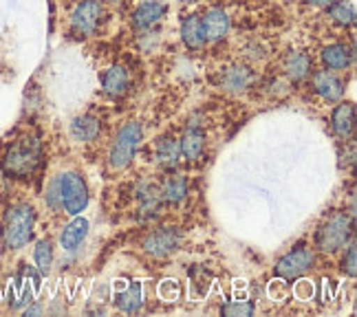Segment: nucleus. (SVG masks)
Masks as SVG:
<instances>
[{
  "instance_id": "obj_32",
  "label": "nucleus",
  "mask_w": 357,
  "mask_h": 317,
  "mask_svg": "<svg viewBox=\"0 0 357 317\" xmlns=\"http://www.w3.org/2000/svg\"><path fill=\"white\" fill-rule=\"evenodd\" d=\"M315 293V284L307 278V275H302V278L294 280V286H291V295L300 302H307L311 300Z\"/></svg>"
},
{
  "instance_id": "obj_16",
  "label": "nucleus",
  "mask_w": 357,
  "mask_h": 317,
  "mask_svg": "<svg viewBox=\"0 0 357 317\" xmlns=\"http://www.w3.org/2000/svg\"><path fill=\"white\" fill-rule=\"evenodd\" d=\"M130 91V71L123 64L115 62L104 68L102 73V93L108 100H123Z\"/></svg>"
},
{
  "instance_id": "obj_5",
  "label": "nucleus",
  "mask_w": 357,
  "mask_h": 317,
  "mask_svg": "<svg viewBox=\"0 0 357 317\" xmlns=\"http://www.w3.org/2000/svg\"><path fill=\"white\" fill-rule=\"evenodd\" d=\"M144 141V126L139 121H126L115 132L111 146H108V168L113 172H123L130 168L137 153Z\"/></svg>"
},
{
  "instance_id": "obj_11",
  "label": "nucleus",
  "mask_w": 357,
  "mask_h": 317,
  "mask_svg": "<svg viewBox=\"0 0 357 317\" xmlns=\"http://www.w3.org/2000/svg\"><path fill=\"white\" fill-rule=\"evenodd\" d=\"M307 82L315 98L324 104H337L347 95V82L335 71H326V68H318L315 71L313 68V73L309 75Z\"/></svg>"
},
{
  "instance_id": "obj_20",
  "label": "nucleus",
  "mask_w": 357,
  "mask_h": 317,
  "mask_svg": "<svg viewBox=\"0 0 357 317\" xmlns=\"http://www.w3.org/2000/svg\"><path fill=\"white\" fill-rule=\"evenodd\" d=\"M157 185L163 205H181L190 194V178L176 170L166 172V176Z\"/></svg>"
},
{
  "instance_id": "obj_13",
  "label": "nucleus",
  "mask_w": 357,
  "mask_h": 317,
  "mask_svg": "<svg viewBox=\"0 0 357 317\" xmlns=\"http://www.w3.org/2000/svg\"><path fill=\"white\" fill-rule=\"evenodd\" d=\"M201 24L208 45H223L231 33V16L223 5H212L201 13Z\"/></svg>"
},
{
  "instance_id": "obj_8",
  "label": "nucleus",
  "mask_w": 357,
  "mask_h": 317,
  "mask_svg": "<svg viewBox=\"0 0 357 317\" xmlns=\"http://www.w3.org/2000/svg\"><path fill=\"white\" fill-rule=\"evenodd\" d=\"M258 73L252 64L247 62H231L225 64L221 71L216 73V86L227 95H245L252 88H256Z\"/></svg>"
},
{
  "instance_id": "obj_26",
  "label": "nucleus",
  "mask_w": 357,
  "mask_h": 317,
  "mask_svg": "<svg viewBox=\"0 0 357 317\" xmlns=\"http://www.w3.org/2000/svg\"><path fill=\"white\" fill-rule=\"evenodd\" d=\"M31 258H33V267L45 278V275L53 271V265H56V245H53L51 238H38L33 242Z\"/></svg>"
},
{
  "instance_id": "obj_39",
  "label": "nucleus",
  "mask_w": 357,
  "mask_h": 317,
  "mask_svg": "<svg viewBox=\"0 0 357 317\" xmlns=\"http://www.w3.org/2000/svg\"><path fill=\"white\" fill-rule=\"evenodd\" d=\"M3 254H5L3 252V245H0V269H3Z\"/></svg>"
},
{
  "instance_id": "obj_27",
  "label": "nucleus",
  "mask_w": 357,
  "mask_h": 317,
  "mask_svg": "<svg viewBox=\"0 0 357 317\" xmlns=\"http://www.w3.org/2000/svg\"><path fill=\"white\" fill-rule=\"evenodd\" d=\"M263 88V93H267L271 100H282V98H287V95L291 93V88H294V84L289 79H287L282 73H276V75H269L267 79H263V82H256V88Z\"/></svg>"
},
{
  "instance_id": "obj_24",
  "label": "nucleus",
  "mask_w": 357,
  "mask_h": 317,
  "mask_svg": "<svg viewBox=\"0 0 357 317\" xmlns=\"http://www.w3.org/2000/svg\"><path fill=\"white\" fill-rule=\"evenodd\" d=\"M155 163L163 172L176 170L178 163H181V150H178V139L172 134H161L155 141Z\"/></svg>"
},
{
  "instance_id": "obj_18",
  "label": "nucleus",
  "mask_w": 357,
  "mask_h": 317,
  "mask_svg": "<svg viewBox=\"0 0 357 317\" xmlns=\"http://www.w3.org/2000/svg\"><path fill=\"white\" fill-rule=\"evenodd\" d=\"M178 38H181V45L192 53H201L208 47V40H205L203 24H201V13L197 11L183 13L181 22H178Z\"/></svg>"
},
{
  "instance_id": "obj_22",
  "label": "nucleus",
  "mask_w": 357,
  "mask_h": 317,
  "mask_svg": "<svg viewBox=\"0 0 357 317\" xmlns=\"http://www.w3.org/2000/svg\"><path fill=\"white\" fill-rule=\"evenodd\" d=\"M178 150H181V157L188 163L203 159L205 150H208V132L201 126H188L183 134L178 137Z\"/></svg>"
},
{
  "instance_id": "obj_21",
  "label": "nucleus",
  "mask_w": 357,
  "mask_h": 317,
  "mask_svg": "<svg viewBox=\"0 0 357 317\" xmlns=\"http://www.w3.org/2000/svg\"><path fill=\"white\" fill-rule=\"evenodd\" d=\"M135 201H137V212L144 220L148 218H155L161 212V196H159V185L153 181H139L132 190Z\"/></svg>"
},
{
  "instance_id": "obj_2",
  "label": "nucleus",
  "mask_w": 357,
  "mask_h": 317,
  "mask_svg": "<svg viewBox=\"0 0 357 317\" xmlns=\"http://www.w3.org/2000/svg\"><path fill=\"white\" fill-rule=\"evenodd\" d=\"M45 203L53 214H58V212H64L66 216L82 214L91 203L86 178L75 170L60 172L58 176H53L51 183L47 185Z\"/></svg>"
},
{
  "instance_id": "obj_34",
  "label": "nucleus",
  "mask_w": 357,
  "mask_h": 317,
  "mask_svg": "<svg viewBox=\"0 0 357 317\" xmlns=\"http://www.w3.org/2000/svg\"><path fill=\"white\" fill-rule=\"evenodd\" d=\"M355 163V141H342L340 146V168H353Z\"/></svg>"
},
{
  "instance_id": "obj_33",
  "label": "nucleus",
  "mask_w": 357,
  "mask_h": 317,
  "mask_svg": "<svg viewBox=\"0 0 357 317\" xmlns=\"http://www.w3.org/2000/svg\"><path fill=\"white\" fill-rule=\"evenodd\" d=\"M157 293L163 302H176L178 297H181V284H178L176 280H161Z\"/></svg>"
},
{
  "instance_id": "obj_35",
  "label": "nucleus",
  "mask_w": 357,
  "mask_h": 317,
  "mask_svg": "<svg viewBox=\"0 0 357 317\" xmlns=\"http://www.w3.org/2000/svg\"><path fill=\"white\" fill-rule=\"evenodd\" d=\"M43 313H45V307L40 304V300L29 302V304L22 309V315H43Z\"/></svg>"
},
{
  "instance_id": "obj_17",
  "label": "nucleus",
  "mask_w": 357,
  "mask_h": 317,
  "mask_svg": "<svg viewBox=\"0 0 357 317\" xmlns=\"http://www.w3.org/2000/svg\"><path fill=\"white\" fill-rule=\"evenodd\" d=\"M89 231H91V223L89 220L77 214V216H71V220L60 229V236H58V245L64 254H75L82 245L86 242L89 238Z\"/></svg>"
},
{
  "instance_id": "obj_31",
  "label": "nucleus",
  "mask_w": 357,
  "mask_h": 317,
  "mask_svg": "<svg viewBox=\"0 0 357 317\" xmlns=\"http://www.w3.org/2000/svg\"><path fill=\"white\" fill-rule=\"evenodd\" d=\"M159 45H161V36L157 29L137 33V47H139L142 53H153V51H157Z\"/></svg>"
},
{
  "instance_id": "obj_9",
  "label": "nucleus",
  "mask_w": 357,
  "mask_h": 317,
  "mask_svg": "<svg viewBox=\"0 0 357 317\" xmlns=\"http://www.w3.org/2000/svg\"><path fill=\"white\" fill-rule=\"evenodd\" d=\"M181 240L183 236H181V231H178V227L163 225L146 233L142 240V252L153 260H168L170 256L178 252Z\"/></svg>"
},
{
  "instance_id": "obj_1",
  "label": "nucleus",
  "mask_w": 357,
  "mask_h": 317,
  "mask_svg": "<svg viewBox=\"0 0 357 317\" xmlns=\"http://www.w3.org/2000/svg\"><path fill=\"white\" fill-rule=\"evenodd\" d=\"M38 210L31 201L16 199L0 210V245L5 254H18L36 238Z\"/></svg>"
},
{
  "instance_id": "obj_10",
  "label": "nucleus",
  "mask_w": 357,
  "mask_h": 317,
  "mask_svg": "<svg viewBox=\"0 0 357 317\" xmlns=\"http://www.w3.org/2000/svg\"><path fill=\"white\" fill-rule=\"evenodd\" d=\"M111 300H113V307L119 313H126V315L142 313L146 307L144 284L135 278H119L111 286Z\"/></svg>"
},
{
  "instance_id": "obj_3",
  "label": "nucleus",
  "mask_w": 357,
  "mask_h": 317,
  "mask_svg": "<svg viewBox=\"0 0 357 317\" xmlns=\"http://www.w3.org/2000/svg\"><path fill=\"white\" fill-rule=\"evenodd\" d=\"M43 141L36 134L18 137L16 141H11L3 157H0V172L9 181H29L38 172L40 163H43Z\"/></svg>"
},
{
  "instance_id": "obj_7",
  "label": "nucleus",
  "mask_w": 357,
  "mask_h": 317,
  "mask_svg": "<svg viewBox=\"0 0 357 317\" xmlns=\"http://www.w3.org/2000/svg\"><path fill=\"white\" fill-rule=\"evenodd\" d=\"M315 263H318V252L313 249V245L300 242L276 260V265H273V278L294 282L302 278V275H309L315 269Z\"/></svg>"
},
{
  "instance_id": "obj_36",
  "label": "nucleus",
  "mask_w": 357,
  "mask_h": 317,
  "mask_svg": "<svg viewBox=\"0 0 357 317\" xmlns=\"http://www.w3.org/2000/svg\"><path fill=\"white\" fill-rule=\"evenodd\" d=\"M307 7H311V9H324L326 5H331L333 0H302Z\"/></svg>"
},
{
  "instance_id": "obj_12",
  "label": "nucleus",
  "mask_w": 357,
  "mask_h": 317,
  "mask_svg": "<svg viewBox=\"0 0 357 317\" xmlns=\"http://www.w3.org/2000/svg\"><path fill=\"white\" fill-rule=\"evenodd\" d=\"M168 11L170 7L166 0H144V3L137 5L130 13V29L135 33L159 29V24L166 20Z\"/></svg>"
},
{
  "instance_id": "obj_15",
  "label": "nucleus",
  "mask_w": 357,
  "mask_h": 317,
  "mask_svg": "<svg viewBox=\"0 0 357 317\" xmlns=\"http://www.w3.org/2000/svg\"><path fill=\"white\" fill-rule=\"evenodd\" d=\"M320 64L326 71H335V73H347L355 64V47L344 40H337V42H328L320 49L318 53Z\"/></svg>"
},
{
  "instance_id": "obj_23",
  "label": "nucleus",
  "mask_w": 357,
  "mask_h": 317,
  "mask_svg": "<svg viewBox=\"0 0 357 317\" xmlns=\"http://www.w3.org/2000/svg\"><path fill=\"white\" fill-rule=\"evenodd\" d=\"M331 132L340 141L353 139L355 132V104L340 100L331 110Z\"/></svg>"
},
{
  "instance_id": "obj_19",
  "label": "nucleus",
  "mask_w": 357,
  "mask_h": 317,
  "mask_svg": "<svg viewBox=\"0 0 357 317\" xmlns=\"http://www.w3.org/2000/svg\"><path fill=\"white\" fill-rule=\"evenodd\" d=\"M68 134H71V139L77 144H95V141H100L104 134V121L95 113L77 115L71 121V126H68Z\"/></svg>"
},
{
  "instance_id": "obj_14",
  "label": "nucleus",
  "mask_w": 357,
  "mask_h": 317,
  "mask_svg": "<svg viewBox=\"0 0 357 317\" xmlns=\"http://www.w3.org/2000/svg\"><path fill=\"white\" fill-rule=\"evenodd\" d=\"M313 58L305 49H289L280 58V73L291 82V84H305L313 73Z\"/></svg>"
},
{
  "instance_id": "obj_6",
  "label": "nucleus",
  "mask_w": 357,
  "mask_h": 317,
  "mask_svg": "<svg viewBox=\"0 0 357 317\" xmlns=\"http://www.w3.org/2000/svg\"><path fill=\"white\" fill-rule=\"evenodd\" d=\"M106 22L104 0H77L68 11V33L77 40L95 38Z\"/></svg>"
},
{
  "instance_id": "obj_37",
  "label": "nucleus",
  "mask_w": 357,
  "mask_h": 317,
  "mask_svg": "<svg viewBox=\"0 0 357 317\" xmlns=\"http://www.w3.org/2000/svg\"><path fill=\"white\" fill-rule=\"evenodd\" d=\"M178 3H181V5H197L199 0H178Z\"/></svg>"
},
{
  "instance_id": "obj_25",
  "label": "nucleus",
  "mask_w": 357,
  "mask_h": 317,
  "mask_svg": "<svg viewBox=\"0 0 357 317\" xmlns=\"http://www.w3.org/2000/svg\"><path fill=\"white\" fill-rule=\"evenodd\" d=\"M324 11H326L328 22L340 26V29H353L355 26L357 11H355V5L351 3V0H333L331 5L324 7Z\"/></svg>"
},
{
  "instance_id": "obj_28",
  "label": "nucleus",
  "mask_w": 357,
  "mask_h": 317,
  "mask_svg": "<svg viewBox=\"0 0 357 317\" xmlns=\"http://www.w3.org/2000/svg\"><path fill=\"white\" fill-rule=\"evenodd\" d=\"M243 53V62L258 66V64H265L269 60V47L258 38H250L241 49Z\"/></svg>"
},
{
  "instance_id": "obj_4",
  "label": "nucleus",
  "mask_w": 357,
  "mask_h": 317,
  "mask_svg": "<svg viewBox=\"0 0 357 317\" xmlns=\"http://www.w3.org/2000/svg\"><path fill=\"white\" fill-rule=\"evenodd\" d=\"M355 238V216L331 212L313 233V249L322 256H335Z\"/></svg>"
},
{
  "instance_id": "obj_30",
  "label": "nucleus",
  "mask_w": 357,
  "mask_h": 317,
  "mask_svg": "<svg viewBox=\"0 0 357 317\" xmlns=\"http://www.w3.org/2000/svg\"><path fill=\"white\" fill-rule=\"evenodd\" d=\"M221 311L223 315H234V317H250L256 313V304L252 300H229L225 304H221Z\"/></svg>"
},
{
  "instance_id": "obj_29",
  "label": "nucleus",
  "mask_w": 357,
  "mask_h": 317,
  "mask_svg": "<svg viewBox=\"0 0 357 317\" xmlns=\"http://www.w3.org/2000/svg\"><path fill=\"white\" fill-rule=\"evenodd\" d=\"M340 254H342V260H340L342 275H347V278L355 280V275H357V245H355V238Z\"/></svg>"
},
{
  "instance_id": "obj_38",
  "label": "nucleus",
  "mask_w": 357,
  "mask_h": 317,
  "mask_svg": "<svg viewBox=\"0 0 357 317\" xmlns=\"http://www.w3.org/2000/svg\"><path fill=\"white\" fill-rule=\"evenodd\" d=\"M104 3H108V5H121L123 0H104Z\"/></svg>"
}]
</instances>
